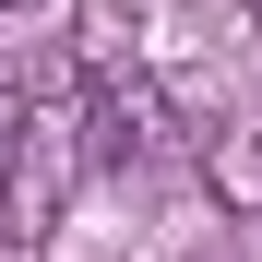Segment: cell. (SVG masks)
<instances>
[{"instance_id": "obj_1", "label": "cell", "mask_w": 262, "mask_h": 262, "mask_svg": "<svg viewBox=\"0 0 262 262\" xmlns=\"http://www.w3.org/2000/svg\"><path fill=\"white\" fill-rule=\"evenodd\" d=\"M155 155V83H96L83 96V167H143Z\"/></svg>"}, {"instance_id": "obj_2", "label": "cell", "mask_w": 262, "mask_h": 262, "mask_svg": "<svg viewBox=\"0 0 262 262\" xmlns=\"http://www.w3.org/2000/svg\"><path fill=\"white\" fill-rule=\"evenodd\" d=\"M203 179H214V203H238V214H262V155L238 143V131H203Z\"/></svg>"}, {"instance_id": "obj_3", "label": "cell", "mask_w": 262, "mask_h": 262, "mask_svg": "<svg viewBox=\"0 0 262 262\" xmlns=\"http://www.w3.org/2000/svg\"><path fill=\"white\" fill-rule=\"evenodd\" d=\"M12 143H24V96H0V179H12Z\"/></svg>"}, {"instance_id": "obj_4", "label": "cell", "mask_w": 262, "mask_h": 262, "mask_svg": "<svg viewBox=\"0 0 262 262\" xmlns=\"http://www.w3.org/2000/svg\"><path fill=\"white\" fill-rule=\"evenodd\" d=\"M0 12H48V0H0Z\"/></svg>"}]
</instances>
